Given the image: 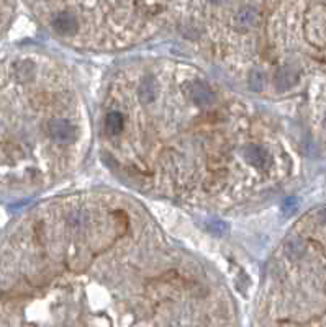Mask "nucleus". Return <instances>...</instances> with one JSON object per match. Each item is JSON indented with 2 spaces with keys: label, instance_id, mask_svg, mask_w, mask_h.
Here are the masks:
<instances>
[{
  "label": "nucleus",
  "instance_id": "nucleus-1",
  "mask_svg": "<svg viewBox=\"0 0 326 327\" xmlns=\"http://www.w3.org/2000/svg\"><path fill=\"white\" fill-rule=\"evenodd\" d=\"M48 132L59 144H69L76 141V128L66 120H51L48 125Z\"/></svg>",
  "mask_w": 326,
  "mask_h": 327
},
{
  "label": "nucleus",
  "instance_id": "nucleus-4",
  "mask_svg": "<svg viewBox=\"0 0 326 327\" xmlns=\"http://www.w3.org/2000/svg\"><path fill=\"white\" fill-rule=\"evenodd\" d=\"M243 156L246 159V162L251 164V165L257 167V169H264L267 165L271 157H269L267 151L264 147L257 144H251L243 151Z\"/></svg>",
  "mask_w": 326,
  "mask_h": 327
},
{
  "label": "nucleus",
  "instance_id": "nucleus-6",
  "mask_svg": "<svg viewBox=\"0 0 326 327\" xmlns=\"http://www.w3.org/2000/svg\"><path fill=\"white\" fill-rule=\"evenodd\" d=\"M157 95H159V83L154 77L143 79V82L139 83L138 88V97L143 103H153L156 101Z\"/></svg>",
  "mask_w": 326,
  "mask_h": 327
},
{
  "label": "nucleus",
  "instance_id": "nucleus-5",
  "mask_svg": "<svg viewBox=\"0 0 326 327\" xmlns=\"http://www.w3.org/2000/svg\"><path fill=\"white\" fill-rule=\"evenodd\" d=\"M190 98L198 107H208V105L213 103L215 95L208 88V85H205L202 82H195L190 87Z\"/></svg>",
  "mask_w": 326,
  "mask_h": 327
},
{
  "label": "nucleus",
  "instance_id": "nucleus-10",
  "mask_svg": "<svg viewBox=\"0 0 326 327\" xmlns=\"http://www.w3.org/2000/svg\"><path fill=\"white\" fill-rule=\"evenodd\" d=\"M285 252H287L292 259H298L300 255H303V252H305V244L298 239H292L285 245Z\"/></svg>",
  "mask_w": 326,
  "mask_h": 327
},
{
  "label": "nucleus",
  "instance_id": "nucleus-11",
  "mask_svg": "<svg viewBox=\"0 0 326 327\" xmlns=\"http://www.w3.org/2000/svg\"><path fill=\"white\" fill-rule=\"evenodd\" d=\"M211 2H215V3H224V2H228V0H211Z\"/></svg>",
  "mask_w": 326,
  "mask_h": 327
},
{
  "label": "nucleus",
  "instance_id": "nucleus-9",
  "mask_svg": "<svg viewBox=\"0 0 326 327\" xmlns=\"http://www.w3.org/2000/svg\"><path fill=\"white\" fill-rule=\"evenodd\" d=\"M264 85H266V74L261 72V70H253L249 76V87L254 92H261Z\"/></svg>",
  "mask_w": 326,
  "mask_h": 327
},
{
  "label": "nucleus",
  "instance_id": "nucleus-2",
  "mask_svg": "<svg viewBox=\"0 0 326 327\" xmlns=\"http://www.w3.org/2000/svg\"><path fill=\"white\" fill-rule=\"evenodd\" d=\"M297 82H298V70L295 69L293 65H282L275 72L274 83L277 90L280 92L289 90V88H292Z\"/></svg>",
  "mask_w": 326,
  "mask_h": 327
},
{
  "label": "nucleus",
  "instance_id": "nucleus-8",
  "mask_svg": "<svg viewBox=\"0 0 326 327\" xmlns=\"http://www.w3.org/2000/svg\"><path fill=\"white\" fill-rule=\"evenodd\" d=\"M123 114L120 112H112L107 114L105 118V131L108 132L110 136L120 134L123 130Z\"/></svg>",
  "mask_w": 326,
  "mask_h": 327
},
{
  "label": "nucleus",
  "instance_id": "nucleus-3",
  "mask_svg": "<svg viewBox=\"0 0 326 327\" xmlns=\"http://www.w3.org/2000/svg\"><path fill=\"white\" fill-rule=\"evenodd\" d=\"M52 26H54L56 33L61 34V36H72V34H76L77 32L79 23L72 13L64 12L56 16L54 21H52Z\"/></svg>",
  "mask_w": 326,
  "mask_h": 327
},
{
  "label": "nucleus",
  "instance_id": "nucleus-7",
  "mask_svg": "<svg viewBox=\"0 0 326 327\" xmlns=\"http://www.w3.org/2000/svg\"><path fill=\"white\" fill-rule=\"evenodd\" d=\"M259 21V13L254 7H244L235 15V25L240 30H249Z\"/></svg>",
  "mask_w": 326,
  "mask_h": 327
}]
</instances>
